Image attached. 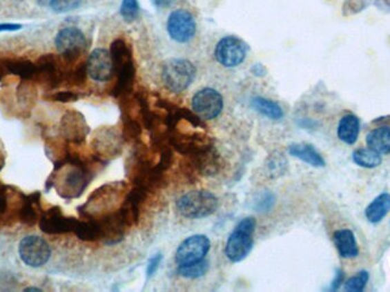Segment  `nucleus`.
<instances>
[{"label": "nucleus", "instance_id": "obj_12", "mask_svg": "<svg viewBox=\"0 0 390 292\" xmlns=\"http://www.w3.org/2000/svg\"><path fill=\"white\" fill-rule=\"evenodd\" d=\"M167 31L175 41L187 43L197 33V22L188 10H175L168 17Z\"/></svg>", "mask_w": 390, "mask_h": 292}, {"label": "nucleus", "instance_id": "obj_36", "mask_svg": "<svg viewBox=\"0 0 390 292\" xmlns=\"http://www.w3.org/2000/svg\"><path fill=\"white\" fill-rule=\"evenodd\" d=\"M161 262H162V255L157 253L155 256L152 257L148 260V269H146V275L148 278H152L157 273V269L160 267Z\"/></svg>", "mask_w": 390, "mask_h": 292}, {"label": "nucleus", "instance_id": "obj_4", "mask_svg": "<svg viewBox=\"0 0 390 292\" xmlns=\"http://www.w3.org/2000/svg\"><path fill=\"white\" fill-rule=\"evenodd\" d=\"M176 206L178 213L185 218L200 220L216 213L220 202L218 199L208 191H192L179 197Z\"/></svg>", "mask_w": 390, "mask_h": 292}, {"label": "nucleus", "instance_id": "obj_8", "mask_svg": "<svg viewBox=\"0 0 390 292\" xmlns=\"http://www.w3.org/2000/svg\"><path fill=\"white\" fill-rule=\"evenodd\" d=\"M64 62V59H63ZM61 59L52 54H47L40 57L36 64V79L48 84L50 88H56L66 81V77L70 70L63 66Z\"/></svg>", "mask_w": 390, "mask_h": 292}, {"label": "nucleus", "instance_id": "obj_3", "mask_svg": "<svg viewBox=\"0 0 390 292\" xmlns=\"http://www.w3.org/2000/svg\"><path fill=\"white\" fill-rule=\"evenodd\" d=\"M256 220L246 217L241 220L227 240L225 253L232 263H240L249 256L253 246Z\"/></svg>", "mask_w": 390, "mask_h": 292}, {"label": "nucleus", "instance_id": "obj_1", "mask_svg": "<svg viewBox=\"0 0 390 292\" xmlns=\"http://www.w3.org/2000/svg\"><path fill=\"white\" fill-rule=\"evenodd\" d=\"M92 178V169L85 161L78 157L66 155L55 164L48 184L54 187L63 199L71 200L81 195Z\"/></svg>", "mask_w": 390, "mask_h": 292}, {"label": "nucleus", "instance_id": "obj_39", "mask_svg": "<svg viewBox=\"0 0 390 292\" xmlns=\"http://www.w3.org/2000/svg\"><path fill=\"white\" fill-rule=\"evenodd\" d=\"M251 72L257 77H264L265 76L266 73H267V70H266L265 66H262V64H256V66H253V69H251Z\"/></svg>", "mask_w": 390, "mask_h": 292}, {"label": "nucleus", "instance_id": "obj_35", "mask_svg": "<svg viewBox=\"0 0 390 292\" xmlns=\"http://www.w3.org/2000/svg\"><path fill=\"white\" fill-rule=\"evenodd\" d=\"M79 99V95L75 92H59L50 96L52 101L55 102H75Z\"/></svg>", "mask_w": 390, "mask_h": 292}, {"label": "nucleus", "instance_id": "obj_17", "mask_svg": "<svg viewBox=\"0 0 390 292\" xmlns=\"http://www.w3.org/2000/svg\"><path fill=\"white\" fill-rule=\"evenodd\" d=\"M190 158L194 169L201 175L213 176V175H216L222 167L220 153L217 152L213 145L197 155H192Z\"/></svg>", "mask_w": 390, "mask_h": 292}, {"label": "nucleus", "instance_id": "obj_18", "mask_svg": "<svg viewBox=\"0 0 390 292\" xmlns=\"http://www.w3.org/2000/svg\"><path fill=\"white\" fill-rule=\"evenodd\" d=\"M40 194L33 193L30 195L22 194L20 207L17 211V220L21 223L26 224L28 226H32L39 220L40 213Z\"/></svg>", "mask_w": 390, "mask_h": 292}, {"label": "nucleus", "instance_id": "obj_5", "mask_svg": "<svg viewBox=\"0 0 390 292\" xmlns=\"http://www.w3.org/2000/svg\"><path fill=\"white\" fill-rule=\"evenodd\" d=\"M197 75L193 63L183 59H169L162 70L164 85L170 92L182 93L190 87Z\"/></svg>", "mask_w": 390, "mask_h": 292}, {"label": "nucleus", "instance_id": "obj_32", "mask_svg": "<svg viewBox=\"0 0 390 292\" xmlns=\"http://www.w3.org/2000/svg\"><path fill=\"white\" fill-rule=\"evenodd\" d=\"M120 14L126 22H134L139 15V5L137 0H122Z\"/></svg>", "mask_w": 390, "mask_h": 292}, {"label": "nucleus", "instance_id": "obj_34", "mask_svg": "<svg viewBox=\"0 0 390 292\" xmlns=\"http://www.w3.org/2000/svg\"><path fill=\"white\" fill-rule=\"evenodd\" d=\"M275 202V197L272 193H264L256 201V209L258 211H269Z\"/></svg>", "mask_w": 390, "mask_h": 292}, {"label": "nucleus", "instance_id": "obj_25", "mask_svg": "<svg viewBox=\"0 0 390 292\" xmlns=\"http://www.w3.org/2000/svg\"><path fill=\"white\" fill-rule=\"evenodd\" d=\"M8 75L20 77L21 79L32 80L36 76V64L29 59H5Z\"/></svg>", "mask_w": 390, "mask_h": 292}, {"label": "nucleus", "instance_id": "obj_10", "mask_svg": "<svg viewBox=\"0 0 390 292\" xmlns=\"http://www.w3.org/2000/svg\"><path fill=\"white\" fill-rule=\"evenodd\" d=\"M210 246H211L210 240L206 235H201V234L184 240L178 246L176 257H175L178 267L204 260V257L207 256V253H209Z\"/></svg>", "mask_w": 390, "mask_h": 292}, {"label": "nucleus", "instance_id": "obj_19", "mask_svg": "<svg viewBox=\"0 0 390 292\" xmlns=\"http://www.w3.org/2000/svg\"><path fill=\"white\" fill-rule=\"evenodd\" d=\"M335 244L342 258H355L358 255V246L353 231L348 228L335 231L333 234Z\"/></svg>", "mask_w": 390, "mask_h": 292}, {"label": "nucleus", "instance_id": "obj_6", "mask_svg": "<svg viewBox=\"0 0 390 292\" xmlns=\"http://www.w3.org/2000/svg\"><path fill=\"white\" fill-rule=\"evenodd\" d=\"M55 46L63 59L69 64H72L85 52L87 40L84 32L78 28H66L57 33Z\"/></svg>", "mask_w": 390, "mask_h": 292}, {"label": "nucleus", "instance_id": "obj_9", "mask_svg": "<svg viewBox=\"0 0 390 292\" xmlns=\"http://www.w3.org/2000/svg\"><path fill=\"white\" fill-rule=\"evenodd\" d=\"M124 138L115 129L103 127L99 129L92 138V146L96 160L104 161L115 158L121 153Z\"/></svg>", "mask_w": 390, "mask_h": 292}, {"label": "nucleus", "instance_id": "obj_14", "mask_svg": "<svg viewBox=\"0 0 390 292\" xmlns=\"http://www.w3.org/2000/svg\"><path fill=\"white\" fill-rule=\"evenodd\" d=\"M78 220L66 217L59 207L43 211L39 217V226L46 234L73 233Z\"/></svg>", "mask_w": 390, "mask_h": 292}, {"label": "nucleus", "instance_id": "obj_23", "mask_svg": "<svg viewBox=\"0 0 390 292\" xmlns=\"http://www.w3.org/2000/svg\"><path fill=\"white\" fill-rule=\"evenodd\" d=\"M367 144L378 153L390 155V127H379L367 135Z\"/></svg>", "mask_w": 390, "mask_h": 292}, {"label": "nucleus", "instance_id": "obj_37", "mask_svg": "<svg viewBox=\"0 0 390 292\" xmlns=\"http://www.w3.org/2000/svg\"><path fill=\"white\" fill-rule=\"evenodd\" d=\"M344 274L341 269H337L335 271V280L332 281L331 283V290L332 291H335V290H338L340 288L341 284L344 283Z\"/></svg>", "mask_w": 390, "mask_h": 292}, {"label": "nucleus", "instance_id": "obj_26", "mask_svg": "<svg viewBox=\"0 0 390 292\" xmlns=\"http://www.w3.org/2000/svg\"><path fill=\"white\" fill-rule=\"evenodd\" d=\"M79 239L87 242H92V241H99L102 239V232H101V226L99 222L92 218H86L85 220H78L77 222L75 232Z\"/></svg>", "mask_w": 390, "mask_h": 292}, {"label": "nucleus", "instance_id": "obj_2", "mask_svg": "<svg viewBox=\"0 0 390 292\" xmlns=\"http://www.w3.org/2000/svg\"><path fill=\"white\" fill-rule=\"evenodd\" d=\"M127 191L125 183H111L99 187L89 197L88 201L80 207V213L85 218L97 220L108 213L118 211L125 200L124 194Z\"/></svg>", "mask_w": 390, "mask_h": 292}, {"label": "nucleus", "instance_id": "obj_28", "mask_svg": "<svg viewBox=\"0 0 390 292\" xmlns=\"http://www.w3.org/2000/svg\"><path fill=\"white\" fill-rule=\"evenodd\" d=\"M353 161L360 167L371 169V168H377L380 166L382 162V157L380 153H378L371 148H358L353 153Z\"/></svg>", "mask_w": 390, "mask_h": 292}, {"label": "nucleus", "instance_id": "obj_41", "mask_svg": "<svg viewBox=\"0 0 390 292\" xmlns=\"http://www.w3.org/2000/svg\"><path fill=\"white\" fill-rule=\"evenodd\" d=\"M37 1L40 6H48V3H50V0H37Z\"/></svg>", "mask_w": 390, "mask_h": 292}, {"label": "nucleus", "instance_id": "obj_30", "mask_svg": "<svg viewBox=\"0 0 390 292\" xmlns=\"http://www.w3.org/2000/svg\"><path fill=\"white\" fill-rule=\"evenodd\" d=\"M208 271H209V263L204 260L197 263L178 267V274L185 279H197L204 276Z\"/></svg>", "mask_w": 390, "mask_h": 292}, {"label": "nucleus", "instance_id": "obj_7", "mask_svg": "<svg viewBox=\"0 0 390 292\" xmlns=\"http://www.w3.org/2000/svg\"><path fill=\"white\" fill-rule=\"evenodd\" d=\"M21 260L29 267L38 269L46 265L50 258V246L43 237L29 235L22 239L19 246Z\"/></svg>", "mask_w": 390, "mask_h": 292}, {"label": "nucleus", "instance_id": "obj_15", "mask_svg": "<svg viewBox=\"0 0 390 292\" xmlns=\"http://www.w3.org/2000/svg\"><path fill=\"white\" fill-rule=\"evenodd\" d=\"M61 132L66 141L80 144L89 134V127L81 113L77 111L66 112L61 121Z\"/></svg>", "mask_w": 390, "mask_h": 292}, {"label": "nucleus", "instance_id": "obj_16", "mask_svg": "<svg viewBox=\"0 0 390 292\" xmlns=\"http://www.w3.org/2000/svg\"><path fill=\"white\" fill-rule=\"evenodd\" d=\"M87 72L96 81H108L115 75L110 52L97 48L89 55L87 61Z\"/></svg>", "mask_w": 390, "mask_h": 292}, {"label": "nucleus", "instance_id": "obj_38", "mask_svg": "<svg viewBox=\"0 0 390 292\" xmlns=\"http://www.w3.org/2000/svg\"><path fill=\"white\" fill-rule=\"evenodd\" d=\"M22 29L21 24L15 23H1L0 24V32H6V31H17Z\"/></svg>", "mask_w": 390, "mask_h": 292}, {"label": "nucleus", "instance_id": "obj_29", "mask_svg": "<svg viewBox=\"0 0 390 292\" xmlns=\"http://www.w3.org/2000/svg\"><path fill=\"white\" fill-rule=\"evenodd\" d=\"M21 197H22V194L19 197L17 204H10V190L7 187H0V223H8V217H13L12 213H10V209L15 211L17 220V211H19V207H20Z\"/></svg>", "mask_w": 390, "mask_h": 292}, {"label": "nucleus", "instance_id": "obj_27", "mask_svg": "<svg viewBox=\"0 0 390 292\" xmlns=\"http://www.w3.org/2000/svg\"><path fill=\"white\" fill-rule=\"evenodd\" d=\"M251 106L257 112H260V115H264L266 118L271 119V120H281L284 117L283 108L272 99L255 97L251 101Z\"/></svg>", "mask_w": 390, "mask_h": 292}, {"label": "nucleus", "instance_id": "obj_22", "mask_svg": "<svg viewBox=\"0 0 390 292\" xmlns=\"http://www.w3.org/2000/svg\"><path fill=\"white\" fill-rule=\"evenodd\" d=\"M390 211V193H381L367 206L365 217L371 224L380 223Z\"/></svg>", "mask_w": 390, "mask_h": 292}, {"label": "nucleus", "instance_id": "obj_33", "mask_svg": "<svg viewBox=\"0 0 390 292\" xmlns=\"http://www.w3.org/2000/svg\"><path fill=\"white\" fill-rule=\"evenodd\" d=\"M82 0H50L48 6L55 13H66L77 10L81 5Z\"/></svg>", "mask_w": 390, "mask_h": 292}, {"label": "nucleus", "instance_id": "obj_24", "mask_svg": "<svg viewBox=\"0 0 390 292\" xmlns=\"http://www.w3.org/2000/svg\"><path fill=\"white\" fill-rule=\"evenodd\" d=\"M110 55H111L115 73L118 72L119 70L127 66L128 63L133 62L130 47L124 39H115L111 43Z\"/></svg>", "mask_w": 390, "mask_h": 292}, {"label": "nucleus", "instance_id": "obj_11", "mask_svg": "<svg viewBox=\"0 0 390 292\" xmlns=\"http://www.w3.org/2000/svg\"><path fill=\"white\" fill-rule=\"evenodd\" d=\"M246 43L235 36H227L220 39L215 50L217 61L226 68L240 66L246 59Z\"/></svg>", "mask_w": 390, "mask_h": 292}, {"label": "nucleus", "instance_id": "obj_13", "mask_svg": "<svg viewBox=\"0 0 390 292\" xmlns=\"http://www.w3.org/2000/svg\"><path fill=\"white\" fill-rule=\"evenodd\" d=\"M192 108L201 119H216L223 111V96L213 88L201 89L192 99Z\"/></svg>", "mask_w": 390, "mask_h": 292}, {"label": "nucleus", "instance_id": "obj_40", "mask_svg": "<svg viewBox=\"0 0 390 292\" xmlns=\"http://www.w3.org/2000/svg\"><path fill=\"white\" fill-rule=\"evenodd\" d=\"M151 1L157 8H166L170 6L171 3H174L175 0H151Z\"/></svg>", "mask_w": 390, "mask_h": 292}, {"label": "nucleus", "instance_id": "obj_21", "mask_svg": "<svg viewBox=\"0 0 390 292\" xmlns=\"http://www.w3.org/2000/svg\"><path fill=\"white\" fill-rule=\"evenodd\" d=\"M289 153L298 158L299 160L304 161L306 164L313 167H325V161L320 153L316 151V148L311 144H292L289 146Z\"/></svg>", "mask_w": 390, "mask_h": 292}, {"label": "nucleus", "instance_id": "obj_31", "mask_svg": "<svg viewBox=\"0 0 390 292\" xmlns=\"http://www.w3.org/2000/svg\"><path fill=\"white\" fill-rule=\"evenodd\" d=\"M369 279H370L369 273L367 271H361L344 282V290L348 292H362L365 289Z\"/></svg>", "mask_w": 390, "mask_h": 292}, {"label": "nucleus", "instance_id": "obj_20", "mask_svg": "<svg viewBox=\"0 0 390 292\" xmlns=\"http://www.w3.org/2000/svg\"><path fill=\"white\" fill-rule=\"evenodd\" d=\"M339 139L346 144L353 145L360 135V119L354 115H346L340 119L337 128Z\"/></svg>", "mask_w": 390, "mask_h": 292}, {"label": "nucleus", "instance_id": "obj_42", "mask_svg": "<svg viewBox=\"0 0 390 292\" xmlns=\"http://www.w3.org/2000/svg\"><path fill=\"white\" fill-rule=\"evenodd\" d=\"M24 291H41V290L38 289V288H26Z\"/></svg>", "mask_w": 390, "mask_h": 292}]
</instances>
